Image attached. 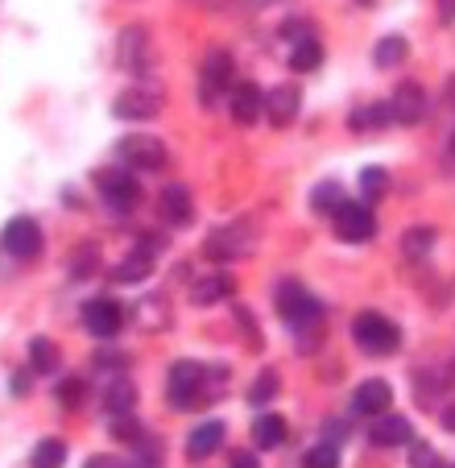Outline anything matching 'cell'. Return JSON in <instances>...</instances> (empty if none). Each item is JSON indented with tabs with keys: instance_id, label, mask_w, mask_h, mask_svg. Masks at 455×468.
<instances>
[{
	"instance_id": "cell-1",
	"label": "cell",
	"mask_w": 455,
	"mask_h": 468,
	"mask_svg": "<svg viewBox=\"0 0 455 468\" xmlns=\"http://www.w3.org/2000/svg\"><path fill=\"white\" fill-rule=\"evenodd\" d=\"M273 303H278V315L298 332L302 353H315L319 336H323V311H319V303L311 299L294 278H281V282L273 286Z\"/></svg>"
},
{
	"instance_id": "cell-2",
	"label": "cell",
	"mask_w": 455,
	"mask_h": 468,
	"mask_svg": "<svg viewBox=\"0 0 455 468\" xmlns=\"http://www.w3.org/2000/svg\"><path fill=\"white\" fill-rule=\"evenodd\" d=\"M352 340H356V348H365L368 356H394L397 348H402V327L389 315H381V311H360V315L352 319Z\"/></svg>"
},
{
	"instance_id": "cell-3",
	"label": "cell",
	"mask_w": 455,
	"mask_h": 468,
	"mask_svg": "<svg viewBox=\"0 0 455 468\" xmlns=\"http://www.w3.org/2000/svg\"><path fill=\"white\" fill-rule=\"evenodd\" d=\"M253 249H257V224L253 220H232L203 240V253H207L211 261H240V257H249Z\"/></svg>"
},
{
	"instance_id": "cell-4",
	"label": "cell",
	"mask_w": 455,
	"mask_h": 468,
	"mask_svg": "<svg viewBox=\"0 0 455 468\" xmlns=\"http://www.w3.org/2000/svg\"><path fill=\"white\" fill-rule=\"evenodd\" d=\"M116 158L132 170H166L170 154H166V142L162 137H149V133H129L116 142Z\"/></svg>"
},
{
	"instance_id": "cell-5",
	"label": "cell",
	"mask_w": 455,
	"mask_h": 468,
	"mask_svg": "<svg viewBox=\"0 0 455 468\" xmlns=\"http://www.w3.org/2000/svg\"><path fill=\"white\" fill-rule=\"evenodd\" d=\"M96 191L104 195V204L112 207V212H121V216H129L132 207L141 204V183L121 166L96 170Z\"/></svg>"
},
{
	"instance_id": "cell-6",
	"label": "cell",
	"mask_w": 455,
	"mask_h": 468,
	"mask_svg": "<svg viewBox=\"0 0 455 468\" xmlns=\"http://www.w3.org/2000/svg\"><path fill=\"white\" fill-rule=\"evenodd\" d=\"M112 112L121 116V121H153V116H162V88H158V83H137V88H124L121 96H116Z\"/></svg>"
},
{
	"instance_id": "cell-7",
	"label": "cell",
	"mask_w": 455,
	"mask_h": 468,
	"mask_svg": "<svg viewBox=\"0 0 455 468\" xmlns=\"http://www.w3.org/2000/svg\"><path fill=\"white\" fill-rule=\"evenodd\" d=\"M228 88H237V67H232V54L228 50H207V58H203L199 67V91L203 100H219Z\"/></svg>"
},
{
	"instance_id": "cell-8",
	"label": "cell",
	"mask_w": 455,
	"mask_h": 468,
	"mask_svg": "<svg viewBox=\"0 0 455 468\" xmlns=\"http://www.w3.org/2000/svg\"><path fill=\"white\" fill-rule=\"evenodd\" d=\"M0 249L9 257H17V261H29V257L42 253V229H37V220H29V216H17V220L5 224V232H0Z\"/></svg>"
},
{
	"instance_id": "cell-9",
	"label": "cell",
	"mask_w": 455,
	"mask_h": 468,
	"mask_svg": "<svg viewBox=\"0 0 455 468\" xmlns=\"http://www.w3.org/2000/svg\"><path fill=\"white\" fill-rule=\"evenodd\" d=\"M207 373L199 361H178L175 369H170V402H178V407H191L195 398L207 394Z\"/></svg>"
},
{
	"instance_id": "cell-10",
	"label": "cell",
	"mask_w": 455,
	"mask_h": 468,
	"mask_svg": "<svg viewBox=\"0 0 455 468\" xmlns=\"http://www.w3.org/2000/svg\"><path fill=\"white\" fill-rule=\"evenodd\" d=\"M332 224H335V237L352 240V245L376 237V216H373V207L368 204H344L340 212L332 216Z\"/></svg>"
},
{
	"instance_id": "cell-11",
	"label": "cell",
	"mask_w": 455,
	"mask_h": 468,
	"mask_svg": "<svg viewBox=\"0 0 455 468\" xmlns=\"http://www.w3.org/2000/svg\"><path fill=\"white\" fill-rule=\"evenodd\" d=\"M121 324H124V307L116 299H91L88 307H83V327H88L91 336H100V340H108V336H116L121 332Z\"/></svg>"
},
{
	"instance_id": "cell-12",
	"label": "cell",
	"mask_w": 455,
	"mask_h": 468,
	"mask_svg": "<svg viewBox=\"0 0 455 468\" xmlns=\"http://www.w3.org/2000/svg\"><path fill=\"white\" fill-rule=\"evenodd\" d=\"M302 108V96H298L294 83H273V91H265V121L273 129H290Z\"/></svg>"
},
{
	"instance_id": "cell-13",
	"label": "cell",
	"mask_w": 455,
	"mask_h": 468,
	"mask_svg": "<svg viewBox=\"0 0 455 468\" xmlns=\"http://www.w3.org/2000/svg\"><path fill=\"white\" fill-rule=\"evenodd\" d=\"M389 108H394V121L397 124H418L422 116H427V91H422V83H414V80L397 83Z\"/></svg>"
},
{
	"instance_id": "cell-14",
	"label": "cell",
	"mask_w": 455,
	"mask_h": 468,
	"mask_svg": "<svg viewBox=\"0 0 455 468\" xmlns=\"http://www.w3.org/2000/svg\"><path fill=\"white\" fill-rule=\"evenodd\" d=\"M265 116V91L257 88L253 80H240L237 88H232V121L237 124H257Z\"/></svg>"
},
{
	"instance_id": "cell-15",
	"label": "cell",
	"mask_w": 455,
	"mask_h": 468,
	"mask_svg": "<svg viewBox=\"0 0 455 468\" xmlns=\"http://www.w3.org/2000/svg\"><path fill=\"white\" fill-rule=\"evenodd\" d=\"M116 62H121L124 71H132V75H141L149 67V34L145 29H137V26H129L121 34V42H116Z\"/></svg>"
},
{
	"instance_id": "cell-16",
	"label": "cell",
	"mask_w": 455,
	"mask_h": 468,
	"mask_svg": "<svg viewBox=\"0 0 455 468\" xmlns=\"http://www.w3.org/2000/svg\"><path fill=\"white\" fill-rule=\"evenodd\" d=\"M158 216L170 224V229H186L195 220V204H191V191L186 186H166L158 195Z\"/></svg>"
},
{
	"instance_id": "cell-17",
	"label": "cell",
	"mask_w": 455,
	"mask_h": 468,
	"mask_svg": "<svg viewBox=\"0 0 455 468\" xmlns=\"http://www.w3.org/2000/svg\"><path fill=\"white\" fill-rule=\"evenodd\" d=\"M389 402H394V389H389L386 378H368L356 386V398H352V407L356 415H386Z\"/></svg>"
},
{
	"instance_id": "cell-18",
	"label": "cell",
	"mask_w": 455,
	"mask_h": 468,
	"mask_svg": "<svg viewBox=\"0 0 455 468\" xmlns=\"http://www.w3.org/2000/svg\"><path fill=\"white\" fill-rule=\"evenodd\" d=\"M414 427L406 415H376L373 427H368V440L376 443V448H402V443H410Z\"/></svg>"
},
{
	"instance_id": "cell-19",
	"label": "cell",
	"mask_w": 455,
	"mask_h": 468,
	"mask_svg": "<svg viewBox=\"0 0 455 468\" xmlns=\"http://www.w3.org/2000/svg\"><path fill=\"white\" fill-rule=\"evenodd\" d=\"M149 274H153V249H132V253L112 270V282L137 286V282H145Z\"/></svg>"
},
{
	"instance_id": "cell-20",
	"label": "cell",
	"mask_w": 455,
	"mask_h": 468,
	"mask_svg": "<svg viewBox=\"0 0 455 468\" xmlns=\"http://www.w3.org/2000/svg\"><path fill=\"white\" fill-rule=\"evenodd\" d=\"M219 443H224V423H199L191 435H186V460H207L211 452H219Z\"/></svg>"
},
{
	"instance_id": "cell-21",
	"label": "cell",
	"mask_w": 455,
	"mask_h": 468,
	"mask_svg": "<svg viewBox=\"0 0 455 468\" xmlns=\"http://www.w3.org/2000/svg\"><path fill=\"white\" fill-rule=\"evenodd\" d=\"M137 319L145 332H166V327L175 324V307H170L166 294H149V299H141Z\"/></svg>"
},
{
	"instance_id": "cell-22",
	"label": "cell",
	"mask_w": 455,
	"mask_h": 468,
	"mask_svg": "<svg viewBox=\"0 0 455 468\" xmlns=\"http://www.w3.org/2000/svg\"><path fill=\"white\" fill-rule=\"evenodd\" d=\"M132 407H137V386H132L129 378H108L104 386V410L108 415H132Z\"/></svg>"
},
{
	"instance_id": "cell-23",
	"label": "cell",
	"mask_w": 455,
	"mask_h": 468,
	"mask_svg": "<svg viewBox=\"0 0 455 468\" xmlns=\"http://www.w3.org/2000/svg\"><path fill=\"white\" fill-rule=\"evenodd\" d=\"M286 435H290V427H286V419L278 415V410H265V415H257V423H253V443L257 448H281L286 443Z\"/></svg>"
},
{
	"instance_id": "cell-24",
	"label": "cell",
	"mask_w": 455,
	"mask_h": 468,
	"mask_svg": "<svg viewBox=\"0 0 455 468\" xmlns=\"http://www.w3.org/2000/svg\"><path fill=\"white\" fill-rule=\"evenodd\" d=\"M232 294V278L228 274H207V278H195L191 282V303L195 307H211V303L228 299Z\"/></svg>"
},
{
	"instance_id": "cell-25",
	"label": "cell",
	"mask_w": 455,
	"mask_h": 468,
	"mask_svg": "<svg viewBox=\"0 0 455 468\" xmlns=\"http://www.w3.org/2000/svg\"><path fill=\"white\" fill-rule=\"evenodd\" d=\"M319 62H323V42H319L315 34L311 37H298L294 46H290V71H315Z\"/></svg>"
},
{
	"instance_id": "cell-26",
	"label": "cell",
	"mask_w": 455,
	"mask_h": 468,
	"mask_svg": "<svg viewBox=\"0 0 455 468\" xmlns=\"http://www.w3.org/2000/svg\"><path fill=\"white\" fill-rule=\"evenodd\" d=\"M406 54H410V42H406L402 34H389V37H381V42H376L373 62L381 67V71H394V67H402V62H406Z\"/></svg>"
},
{
	"instance_id": "cell-27",
	"label": "cell",
	"mask_w": 455,
	"mask_h": 468,
	"mask_svg": "<svg viewBox=\"0 0 455 468\" xmlns=\"http://www.w3.org/2000/svg\"><path fill=\"white\" fill-rule=\"evenodd\" d=\"M29 365H34V373H58V365H62L58 345H54V340H46V336L29 340Z\"/></svg>"
},
{
	"instance_id": "cell-28",
	"label": "cell",
	"mask_w": 455,
	"mask_h": 468,
	"mask_svg": "<svg viewBox=\"0 0 455 468\" xmlns=\"http://www.w3.org/2000/svg\"><path fill=\"white\" fill-rule=\"evenodd\" d=\"M394 121V108L389 104H365V108H356V112H352V129L356 133H368V129H386V124Z\"/></svg>"
},
{
	"instance_id": "cell-29",
	"label": "cell",
	"mask_w": 455,
	"mask_h": 468,
	"mask_svg": "<svg viewBox=\"0 0 455 468\" xmlns=\"http://www.w3.org/2000/svg\"><path fill=\"white\" fill-rule=\"evenodd\" d=\"M435 240H439V232L427 229V224H418V229H406L402 232V253L406 257H427L430 249H435Z\"/></svg>"
},
{
	"instance_id": "cell-30",
	"label": "cell",
	"mask_w": 455,
	"mask_h": 468,
	"mask_svg": "<svg viewBox=\"0 0 455 468\" xmlns=\"http://www.w3.org/2000/svg\"><path fill=\"white\" fill-rule=\"evenodd\" d=\"M70 282H83V278H91L100 270V249L96 245H79L75 249V257H70Z\"/></svg>"
},
{
	"instance_id": "cell-31",
	"label": "cell",
	"mask_w": 455,
	"mask_h": 468,
	"mask_svg": "<svg viewBox=\"0 0 455 468\" xmlns=\"http://www.w3.org/2000/svg\"><path fill=\"white\" fill-rule=\"evenodd\" d=\"M29 464L34 468H62L67 464V443L62 440H42L34 448V456H29Z\"/></svg>"
},
{
	"instance_id": "cell-32",
	"label": "cell",
	"mask_w": 455,
	"mask_h": 468,
	"mask_svg": "<svg viewBox=\"0 0 455 468\" xmlns=\"http://www.w3.org/2000/svg\"><path fill=\"white\" fill-rule=\"evenodd\" d=\"M311 207H315V212H323V216H335V212H340V207H344L340 183H319L315 195H311Z\"/></svg>"
},
{
	"instance_id": "cell-33",
	"label": "cell",
	"mask_w": 455,
	"mask_h": 468,
	"mask_svg": "<svg viewBox=\"0 0 455 468\" xmlns=\"http://www.w3.org/2000/svg\"><path fill=\"white\" fill-rule=\"evenodd\" d=\"M278 386H281L278 369H261L257 373V381H253V389H249V402H253V407H265V402L278 394Z\"/></svg>"
},
{
	"instance_id": "cell-34",
	"label": "cell",
	"mask_w": 455,
	"mask_h": 468,
	"mask_svg": "<svg viewBox=\"0 0 455 468\" xmlns=\"http://www.w3.org/2000/svg\"><path fill=\"white\" fill-rule=\"evenodd\" d=\"M386 191H389V170H381V166L360 170V195L365 199H381Z\"/></svg>"
},
{
	"instance_id": "cell-35",
	"label": "cell",
	"mask_w": 455,
	"mask_h": 468,
	"mask_svg": "<svg viewBox=\"0 0 455 468\" xmlns=\"http://www.w3.org/2000/svg\"><path fill=\"white\" fill-rule=\"evenodd\" d=\"M302 468H340V448L335 443H315L302 456Z\"/></svg>"
},
{
	"instance_id": "cell-36",
	"label": "cell",
	"mask_w": 455,
	"mask_h": 468,
	"mask_svg": "<svg viewBox=\"0 0 455 468\" xmlns=\"http://www.w3.org/2000/svg\"><path fill=\"white\" fill-rule=\"evenodd\" d=\"M58 398H62V407H79L83 398H88V381H79V378L62 381V386H58Z\"/></svg>"
},
{
	"instance_id": "cell-37",
	"label": "cell",
	"mask_w": 455,
	"mask_h": 468,
	"mask_svg": "<svg viewBox=\"0 0 455 468\" xmlns=\"http://www.w3.org/2000/svg\"><path fill=\"white\" fill-rule=\"evenodd\" d=\"M410 468H447V464L439 460L435 448H427V443H414V448H410Z\"/></svg>"
},
{
	"instance_id": "cell-38",
	"label": "cell",
	"mask_w": 455,
	"mask_h": 468,
	"mask_svg": "<svg viewBox=\"0 0 455 468\" xmlns=\"http://www.w3.org/2000/svg\"><path fill=\"white\" fill-rule=\"evenodd\" d=\"M112 435L121 443H141V427L132 423V415H116L112 419Z\"/></svg>"
},
{
	"instance_id": "cell-39",
	"label": "cell",
	"mask_w": 455,
	"mask_h": 468,
	"mask_svg": "<svg viewBox=\"0 0 455 468\" xmlns=\"http://www.w3.org/2000/svg\"><path fill=\"white\" fill-rule=\"evenodd\" d=\"M237 324L249 332V345H253V348L261 345V336H257V324H253V311H249V307H237Z\"/></svg>"
},
{
	"instance_id": "cell-40",
	"label": "cell",
	"mask_w": 455,
	"mask_h": 468,
	"mask_svg": "<svg viewBox=\"0 0 455 468\" xmlns=\"http://www.w3.org/2000/svg\"><path fill=\"white\" fill-rule=\"evenodd\" d=\"M232 468H261V464H257L253 452H237V456H232Z\"/></svg>"
},
{
	"instance_id": "cell-41",
	"label": "cell",
	"mask_w": 455,
	"mask_h": 468,
	"mask_svg": "<svg viewBox=\"0 0 455 468\" xmlns=\"http://www.w3.org/2000/svg\"><path fill=\"white\" fill-rule=\"evenodd\" d=\"M83 468H124V464H121V460H112V456H91Z\"/></svg>"
},
{
	"instance_id": "cell-42",
	"label": "cell",
	"mask_w": 455,
	"mask_h": 468,
	"mask_svg": "<svg viewBox=\"0 0 455 468\" xmlns=\"http://www.w3.org/2000/svg\"><path fill=\"white\" fill-rule=\"evenodd\" d=\"M439 21H455V0H439Z\"/></svg>"
},
{
	"instance_id": "cell-43",
	"label": "cell",
	"mask_w": 455,
	"mask_h": 468,
	"mask_svg": "<svg viewBox=\"0 0 455 468\" xmlns=\"http://www.w3.org/2000/svg\"><path fill=\"white\" fill-rule=\"evenodd\" d=\"M443 427H447V431H455V407L443 410Z\"/></svg>"
},
{
	"instance_id": "cell-44",
	"label": "cell",
	"mask_w": 455,
	"mask_h": 468,
	"mask_svg": "<svg viewBox=\"0 0 455 468\" xmlns=\"http://www.w3.org/2000/svg\"><path fill=\"white\" fill-rule=\"evenodd\" d=\"M451 158H455V133H451Z\"/></svg>"
},
{
	"instance_id": "cell-45",
	"label": "cell",
	"mask_w": 455,
	"mask_h": 468,
	"mask_svg": "<svg viewBox=\"0 0 455 468\" xmlns=\"http://www.w3.org/2000/svg\"><path fill=\"white\" fill-rule=\"evenodd\" d=\"M356 5H373V0H356Z\"/></svg>"
}]
</instances>
